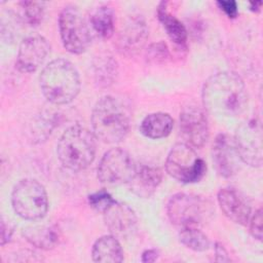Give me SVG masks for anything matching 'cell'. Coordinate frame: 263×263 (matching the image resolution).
<instances>
[{
	"label": "cell",
	"instance_id": "6da1fadb",
	"mask_svg": "<svg viewBox=\"0 0 263 263\" xmlns=\"http://www.w3.org/2000/svg\"><path fill=\"white\" fill-rule=\"evenodd\" d=\"M202 103L215 115L234 117L248 105V92L242 79L231 71L218 72L206 79L202 87Z\"/></svg>",
	"mask_w": 263,
	"mask_h": 263
},
{
	"label": "cell",
	"instance_id": "7a4b0ae2",
	"mask_svg": "<svg viewBox=\"0 0 263 263\" xmlns=\"http://www.w3.org/2000/svg\"><path fill=\"white\" fill-rule=\"evenodd\" d=\"M39 84L45 99L53 105H67L78 96L81 82L76 67L65 59L49 62L41 71Z\"/></svg>",
	"mask_w": 263,
	"mask_h": 263
},
{
	"label": "cell",
	"instance_id": "3957f363",
	"mask_svg": "<svg viewBox=\"0 0 263 263\" xmlns=\"http://www.w3.org/2000/svg\"><path fill=\"white\" fill-rule=\"evenodd\" d=\"M91 127L96 138L106 144L122 141L130 125V115L121 101L112 96L97 101L91 112Z\"/></svg>",
	"mask_w": 263,
	"mask_h": 263
},
{
	"label": "cell",
	"instance_id": "277c9868",
	"mask_svg": "<svg viewBox=\"0 0 263 263\" xmlns=\"http://www.w3.org/2000/svg\"><path fill=\"white\" fill-rule=\"evenodd\" d=\"M97 138L92 130L73 125L61 136L57 154L61 163L71 171H82L89 166L96 157Z\"/></svg>",
	"mask_w": 263,
	"mask_h": 263
},
{
	"label": "cell",
	"instance_id": "5b68a950",
	"mask_svg": "<svg viewBox=\"0 0 263 263\" xmlns=\"http://www.w3.org/2000/svg\"><path fill=\"white\" fill-rule=\"evenodd\" d=\"M14 213L30 221L42 219L48 211V196L42 184L34 179L20 180L11 191Z\"/></svg>",
	"mask_w": 263,
	"mask_h": 263
},
{
	"label": "cell",
	"instance_id": "8992f818",
	"mask_svg": "<svg viewBox=\"0 0 263 263\" xmlns=\"http://www.w3.org/2000/svg\"><path fill=\"white\" fill-rule=\"evenodd\" d=\"M166 173L184 184H191L200 181L206 171L204 160L199 157L194 148L186 143L174 145L165 160Z\"/></svg>",
	"mask_w": 263,
	"mask_h": 263
},
{
	"label": "cell",
	"instance_id": "52a82bcc",
	"mask_svg": "<svg viewBox=\"0 0 263 263\" xmlns=\"http://www.w3.org/2000/svg\"><path fill=\"white\" fill-rule=\"evenodd\" d=\"M59 31L63 46L73 54H81L90 45L89 24L75 6L65 7L59 16Z\"/></svg>",
	"mask_w": 263,
	"mask_h": 263
},
{
	"label": "cell",
	"instance_id": "ba28073f",
	"mask_svg": "<svg viewBox=\"0 0 263 263\" xmlns=\"http://www.w3.org/2000/svg\"><path fill=\"white\" fill-rule=\"evenodd\" d=\"M166 214L170 221L180 227H197L211 214L208 202L200 196L188 193L173 195L166 204Z\"/></svg>",
	"mask_w": 263,
	"mask_h": 263
},
{
	"label": "cell",
	"instance_id": "9c48e42d",
	"mask_svg": "<svg viewBox=\"0 0 263 263\" xmlns=\"http://www.w3.org/2000/svg\"><path fill=\"white\" fill-rule=\"evenodd\" d=\"M136 170L137 165L127 151L121 148H112L102 156L97 175L104 184L121 185L130 181Z\"/></svg>",
	"mask_w": 263,
	"mask_h": 263
},
{
	"label": "cell",
	"instance_id": "30bf717a",
	"mask_svg": "<svg viewBox=\"0 0 263 263\" xmlns=\"http://www.w3.org/2000/svg\"><path fill=\"white\" fill-rule=\"evenodd\" d=\"M262 125L258 117L242 121L235 132V145L241 161L253 167H260L263 158Z\"/></svg>",
	"mask_w": 263,
	"mask_h": 263
},
{
	"label": "cell",
	"instance_id": "8fae6325",
	"mask_svg": "<svg viewBox=\"0 0 263 263\" xmlns=\"http://www.w3.org/2000/svg\"><path fill=\"white\" fill-rule=\"evenodd\" d=\"M212 156L218 174L224 178H230L240 170L242 161L234 138L227 134H219L215 138L212 147Z\"/></svg>",
	"mask_w": 263,
	"mask_h": 263
},
{
	"label": "cell",
	"instance_id": "7c38bea8",
	"mask_svg": "<svg viewBox=\"0 0 263 263\" xmlns=\"http://www.w3.org/2000/svg\"><path fill=\"white\" fill-rule=\"evenodd\" d=\"M180 132L184 143L192 148H201L210 136L208 119L201 109L195 106L184 108L180 114Z\"/></svg>",
	"mask_w": 263,
	"mask_h": 263
},
{
	"label": "cell",
	"instance_id": "4fadbf2b",
	"mask_svg": "<svg viewBox=\"0 0 263 263\" xmlns=\"http://www.w3.org/2000/svg\"><path fill=\"white\" fill-rule=\"evenodd\" d=\"M149 30L145 18L142 15L128 16L118 33L117 48L125 55L137 54L145 45Z\"/></svg>",
	"mask_w": 263,
	"mask_h": 263
},
{
	"label": "cell",
	"instance_id": "5bb4252c",
	"mask_svg": "<svg viewBox=\"0 0 263 263\" xmlns=\"http://www.w3.org/2000/svg\"><path fill=\"white\" fill-rule=\"evenodd\" d=\"M49 51L50 45L43 36H29L18 46L15 66L22 73H33L43 64Z\"/></svg>",
	"mask_w": 263,
	"mask_h": 263
},
{
	"label": "cell",
	"instance_id": "9a60e30c",
	"mask_svg": "<svg viewBox=\"0 0 263 263\" xmlns=\"http://www.w3.org/2000/svg\"><path fill=\"white\" fill-rule=\"evenodd\" d=\"M217 199L221 211L229 220L239 225L248 224L252 208L248 197L241 191L233 187H225L219 190Z\"/></svg>",
	"mask_w": 263,
	"mask_h": 263
},
{
	"label": "cell",
	"instance_id": "2e32d148",
	"mask_svg": "<svg viewBox=\"0 0 263 263\" xmlns=\"http://www.w3.org/2000/svg\"><path fill=\"white\" fill-rule=\"evenodd\" d=\"M103 215L105 225L111 234L116 237L128 235L137 224L136 213L129 205L123 202L115 201Z\"/></svg>",
	"mask_w": 263,
	"mask_h": 263
},
{
	"label": "cell",
	"instance_id": "e0dca14e",
	"mask_svg": "<svg viewBox=\"0 0 263 263\" xmlns=\"http://www.w3.org/2000/svg\"><path fill=\"white\" fill-rule=\"evenodd\" d=\"M162 180L159 167L150 165L137 166L136 173L127 183L129 190L139 197L148 198L156 191Z\"/></svg>",
	"mask_w": 263,
	"mask_h": 263
},
{
	"label": "cell",
	"instance_id": "ac0fdd59",
	"mask_svg": "<svg viewBox=\"0 0 263 263\" xmlns=\"http://www.w3.org/2000/svg\"><path fill=\"white\" fill-rule=\"evenodd\" d=\"M91 258L95 262L120 263L123 261V250L115 235H103L95 241Z\"/></svg>",
	"mask_w": 263,
	"mask_h": 263
},
{
	"label": "cell",
	"instance_id": "d6986e66",
	"mask_svg": "<svg viewBox=\"0 0 263 263\" xmlns=\"http://www.w3.org/2000/svg\"><path fill=\"white\" fill-rule=\"evenodd\" d=\"M23 236L26 240L41 250L53 249L60 240V232L53 225H34L24 228Z\"/></svg>",
	"mask_w": 263,
	"mask_h": 263
},
{
	"label": "cell",
	"instance_id": "ffe728a7",
	"mask_svg": "<svg viewBox=\"0 0 263 263\" xmlns=\"http://www.w3.org/2000/svg\"><path fill=\"white\" fill-rule=\"evenodd\" d=\"M174 127V119L170 114L155 112L148 114L140 124V132L143 136L158 140L166 138Z\"/></svg>",
	"mask_w": 263,
	"mask_h": 263
},
{
	"label": "cell",
	"instance_id": "44dd1931",
	"mask_svg": "<svg viewBox=\"0 0 263 263\" xmlns=\"http://www.w3.org/2000/svg\"><path fill=\"white\" fill-rule=\"evenodd\" d=\"M168 2L162 1L157 7V17L165 30L170 39L181 47H186L187 30L185 26L174 14L168 11Z\"/></svg>",
	"mask_w": 263,
	"mask_h": 263
},
{
	"label": "cell",
	"instance_id": "7402d4cb",
	"mask_svg": "<svg viewBox=\"0 0 263 263\" xmlns=\"http://www.w3.org/2000/svg\"><path fill=\"white\" fill-rule=\"evenodd\" d=\"M89 27L100 38H111L115 30L113 9L108 5H101L95 8L89 16Z\"/></svg>",
	"mask_w": 263,
	"mask_h": 263
},
{
	"label": "cell",
	"instance_id": "603a6c76",
	"mask_svg": "<svg viewBox=\"0 0 263 263\" xmlns=\"http://www.w3.org/2000/svg\"><path fill=\"white\" fill-rule=\"evenodd\" d=\"M118 75V64L110 55L98 57L93 61V76L100 87L112 85Z\"/></svg>",
	"mask_w": 263,
	"mask_h": 263
},
{
	"label": "cell",
	"instance_id": "cb8c5ba5",
	"mask_svg": "<svg viewBox=\"0 0 263 263\" xmlns=\"http://www.w3.org/2000/svg\"><path fill=\"white\" fill-rule=\"evenodd\" d=\"M179 239L181 243L194 252H204L210 248V239L197 227L181 228Z\"/></svg>",
	"mask_w": 263,
	"mask_h": 263
},
{
	"label": "cell",
	"instance_id": "d4e9b609",
	"mask_svg": "<svg viewBox=\"0 0 263 263\" xmlns=\"http://www.w3.org/2000/svg\"><path fill=\"white\" fill-rule=\"evenodd\" d=\"M22 9V17L30 26H38L44 16L45 2L42 1H22L18 3Z\"/></svg>",
	"mask_w": 263,
	"mask_h": 263
},
{
	"label": "cell",
	"instance_id": "484cf974",
	"mask_svg": "<svg viewBox=\"0 0 263 263\" xmlns=\"http://www.w3.org/2000/svg\"><path fill=\"white\" fill-rule=\"evenodd\" d=\"M146 60L150 64H162L170 57V50L165 42L151 43L146 50Z\"/></svg>",
	"mask_w": 263,
	"mask_h": 263
},
{
	"label": "cell",
	"instance_id": "4316f807",
	"mask_svg": "<svg viewBox=\"0 0 263 263\" xmlns=\"http://www.w3.org/2000/svg\"><path fill=\"white\" fill-rule=\"evenodd\" d=\"M87 200L90 208H92L93 210L102 214L105 211H107L116 201L112 197V195L107 190H104V189L89 194L87 197Z\"/></svg>",
	"mask_w": 263,
	"mask_h": 263
},
{
	"label": "cell",
	"instance_id": "83f0119b",
	"mask_svg": "<svg viewBox=\"0 0 263 263\" xmlns=\"http://www.w3.org/2000/svg\"><path fill=\"white\" fill-rule=\"evenodd\" d=\"M262 209H258L250 218V232L254 238L262 239Z\"/></svg>",
	"mask_w": 263,
	"mask_h": 263
},
{
	"label": "cell",
	"instance_id": "f1b7e54d",
	"mask_svg": "<svg viewBox=\"0 0 263 263\" xmlns=\"http://www.w3.org/2000/svg\"><path fill=\"white\" fill-rule=\"evenodd\" d=\"M217 5L219 8L224 11V13L230 17V18H235L238 14V8H237V3L233 0H219L217 1Z\"/></svg>",
	"mask_w": 263,
	"mask_h": 263
},
{
	"label": "cell",
	"instance_id": "f546056e",
	"mask_svg": "<svg viewBox=\"0 0 263 263\" xmlns=\"http://www.w3.org/2000/svg\"><path fill=\"white\" fill-rule=\"evenodd\" d=\"M13 226L10 221H6L3 217L1 218V245L4 246L7 243L12 234H13Z\"/></svg>",
	"mask_w": 263,
	"mask_h": 263
},
{
	"label": "cell",
	"instance_id": "4dcf8cb0",
	"mask_svg": "<svg viewBox=\"0 0 263 263\" xmlns=\"http://www.w3.org/2000/svg\"><path fill=\"white\" fill-rule=\"evenodd\" d=\"M215 261L217 262H229L230 258L224 246L220 242L215 243Z\"/></svg>",
	"mask_w": 263,
	"mask_h": 263
},
{
	"label": "cell",
	"instance_id": "1f68e13d",
	"mask_svg": "<svg viewBox=\"0 0 263 263\" xmlns=\"http://www.w3.org/2000/svg\"><path fill=\"white\" fill-rule=\"evenodd\" d=\"M159 251L156 250V249H149V250H146L142 253V257H141V260L142 262L144 263H152V262H155L158 257H159Z\"/></svg>",
	"mask_w": 263,
	"mask_h": 263
},
{
	"label": "cell",
	"instance_id": "d6a6232c",
	"mask_svg": "<svg viewBox=\"0 0 263 263\" xmlns=\"http://www.w3.org/2000/svg\"><path fill=\"white\" fill-rule=\"evenodd\" d=\"M262 5V2L261 1H255V2H251L250 3V9L253 10V11H258L260 9Z\"/></svg>",
	"mask_w": 263,
	"mask_h": 263
}]
</instances>
